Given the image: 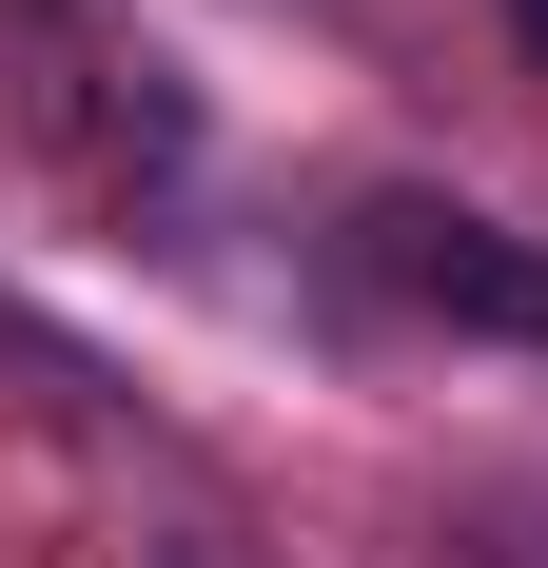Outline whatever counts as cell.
I'll return each instance as SVG.
<instances>
[{"label":"cell","mask_w":548,"mask_h":568,"mask_svg":"<svg viewBox=\"0 0 548 568\" xmlns=\"http://www.w3.org/2000/svg\"><path fill=\"white\" fill-rule=\"evenodd\" d=\"M353 294H392V314H432V334H490V353H548V235L470 216V196H353Z\"/></svg>","instance_id":"2"},{"label":"cell","mask_w":548,"mask_h":568,"mask_svg":"<svg viewBox=\"0 0 548 568\" xmlns=\"http://www.w3.org/2000/svg\"><path fill=\"white\" fill-rule=\"evenodd\" d=\"M509 20H529V40H548V0H509Z\"/></svg>","instance_id":"4"},{"label":"cell","mask_w":548,"mask_h":568,"mask_svg":"<svg viewBox=\"0 0 548 568\" xmlns=\"http://www.w3.org/2000/svg\"><path fill=\"white\" fill-rule=\"evenodd\" d=\"M158 568H255V549H216V529H176V549H158Z\"/></svg>","instance_id":"3"},{"label":"cell","mask_w":548,"mask_h":568,"mask_svg":"<svg viewBox=\"0 0 548 568\" xmlns=\"http://www.w3.org/2000/svg\"><path fill=\"white\" fill-rule=\"evenodd\" d=\"M0 118L40 158H79V176H176L196 158V99H176L158 40L99 20V0H0Z\"/></svg>","instance_id":"1"}]
</instances>
